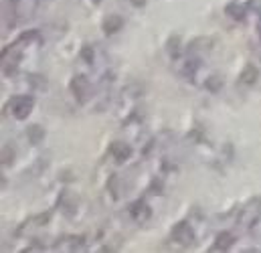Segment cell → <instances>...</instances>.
<instances>
[{"label":"cell","instance_id":"7","mask_svg":"<svg viewBox=\"0 0 261 253\" xmlns=\"http://www.w3.org/2000/svg\"><path fill=\"white\" fill-rule=\"evenodd\" d=\"M110 152H112V156L116 158V162H126L132 156L130 144H126V142H114L112 148H110Z\"/></svg>","mask_w":261,"mask_h":253},{"label":"cell","instance_id":"19","mask_svg":"<svg viewBox=\"0 0 261 253\" xmlns=\"http://www.w3.org/2000/svg\"><path fill=\"white\" fill-rule=\"evenodd\" d=\"M14 158V152H12V146H4L2 150V164H10Z\"/></svg>","mask_w":261,"mask_h":253},{"label":"cell","instance_id":"22","mask_svg":"<svg viewBox=\"0 0 261 253\" xmlns=\"http://www.w3.org/2000/svg\"><path fill=\"white\" fill-rule=\"evenodd\" d=\"M93 2H101V0H93Z\"/></svg>","mask_w":261,"mask_h":253},{"label":"cell","instance_id":"18","mask_svg":"<svg viewBox=\"0 0 261 253\" xmlns=\"http://www.w3.org/2000/svg\"><path fill=\"white\" fill-rule=\"evenodd\" d=\"M221 85H223L221 77H208V79H206V89H208V91H219Z\"/></svg>","mask_w":261,"mask_h":253},{"label":"cell","instance_id":"9","mask_svg":"<svg viewBox=\"0 0 261 253\" xmlns=\"http://www.w3.org/2000/svg\"><path fill=\"white\" fill-rule=\"evenodd\" d=\"M213 47V41L208 37H200V39H195L191 45H189V53L191 55H200V53H206L211 51Z\"/></svg>","mask_w":261,"mask_h":253},{"label":"cell","instance_id":"1","mask_svg":"<svg viewBox=\"0 0 261 253\" xmlns=\"http://www.w3.org/2000/svg\"><path fill=\"white\" fill-rule=\"evenodd\" d=\"M261 219V200L259 198H251L243 209H239V217H237V225L251 229L257 221Z\"/></svg>","mask_w":261,"mask_h":253},{"label":"cell","instance_id":"14","mask_svg":"<svg viewBox=\"0 0 261 253\" xmlns=\"http://www.w3.org/2000/svg\"><path fill=\"white\" fill-rule=\"evenodd\" d=\"M59 207L63 209V213H65V215L71 217V215L75 213V209H77V198H75V196H71V194H63V198H61Z\"/></svg>","mask_w":261,"mask_h":253},{"label":"cell","instance_id":"5","mask_svg":"<svg viewBox=\"0 0 261 253\" xmlns=\"http://www.w3.org/2000/svg\"><path fill=\"white\" fill-rule=\"evenodd\" d=\"M71 93L75 95V99H77L79 104H85V102L89 99V95H91V87H89L87 79L81 77V75L73 77V79H71Z\"/></svg>","mask_w":261,"mask_h":253},{"label":"cell","instance_id":"2","mask_svg":"<svg viewBox=\"0 0 261 253\" xmlns=\"http://www.w3.org/2000/svg\"><path fill=\"white\" fill-rule=\"evenodd\" d=\"M33 108H35V97H33V95L14 97V99H10L8 106H6V110L12 112V116H14L16 120H27V118L31 116Z\"/></svg>","mask_w":261,"mask_h":253},{"label":"cell","instance_id":"17","mask_svg":"<svg viewBox=\"0 0 261 253\" xmlns=\"http://www.w3.org/2000/svg\"><path fill=\"white\" fill-rule=\"evenodd\" d=\"M81 59H83L85 63L93 65V61H95V53H93V47L85 45V47L81 49Z\"/></svg>","mask_w":261,"mask_h":253},{"label":"cell","instance_id":"21","mask_svg":"<svg viewBox=\"0 0 261 253\" xmlns=\"http://www.w3.org/2000/svg\"><path fill=\"white\" fill-rule=\"evenodd\" d=\"M257 29H259V39H261V18H259V24H257Z\"/></svg>","mask_w":261,"mask_h":253},{"label":"cell","instance_id":"6","mask_svg":"<svg viewBox=\"0 0 261 253\" xmlns=\"http://www.w3.org/2000/svg\"><path fill=\"white\" fill-rule=\"evenodd\" d=\"M130 215L134 221L138 223H144L148 217H150V207L144 203V200H136L130 205Z\"/></svg>","mask_w":261,"mask_h":253},{"label":"cell","instance_id":"15","mask_svg":"<svg viewBox=\"0 0 261 253\" xmlns=\"http://www.w3.org/2000/svg\"><path fill=\"white\" fill-rule=\"evenodd\" d=\"M27 138H29L31 144H41L43 138H45V130L41 126H31L27 130Z\"/></svg>","mask_w":261,"mask_h":253},{"label":"cell","instance_id":"8","mask_svg":"<svg viewBox=\"0 0 261 253\" xmlns=\"http://www.w3.org/2000/svg\"><path fill=\"white\" fill-rule=\"evenodd\" d=\"M103 31H106V35H116L122 27H124V18L122 16H118V14H108L106 18H103Z\"/></svg>","mask_w":261,"mask_h":253},{"label":"cell","instance_id":"12","mask_svg":"<svg viewBox=\"0 0 261 253\" xmlns=\"http://www.w3.org/2000/svg\"><path fill=\"white\" fill-rule=\"evenodd\" d=\"M225 12H227L231 18H235V20H243L247 10H245V6H243L241 2H231V4H227Z\"/></svg>","mask_w":261,"mask_h":253},{"label":"cell","instance_id":"3","mask_svg":"<svg viewBox=\"0 0 261 253\" xmlns=\"http://www.w3.org/2000/svg\"><path fill=\"white\" fill-rule=\"evenodd\" d=\"M170 239H172L174 243H178V245H191V243L195 241V231H193V227H191L187 221H180V223H176V225L172 227Z\"/></svg>","mask_w":261,"mask_h":253},{"label":"cell","instance_id":"13","mask_svg":"<svg viewBox=\"0 0 261 253\" xmlns=\"http://www.w3.org/2000/svg\"><path fill=\"white\" fill-rule=\"evenodd\" d=\"M198 67H200V59H196V57L187 59V61L182 63V75H185L187 79H193L195 73L198 71Z\"/></svg>","mask_w":261,"mask_h":253},{"label":"cell","instance_id":"4","mask_svg":"<svg viewBox=\"0 0 261 253\" xmlns=\"http://www.w3.org/2000/svg\"><path fill=\"white\" fill-rule=\"evenodd\" d=\"M37 4H39V0H12V10H14V18H16V22L20 20H29L33 14H35V10H37Z\"/></svg>","mask_w":261,"mask_h":253},{"label":"cell","instance_id":"11","mask_svg":"<svg viewBox=\"0 0 261 253\" xmlns=\"http://www.w3.org/2000/svg\"><path fill=\"white\" fill-rule=\"evenodd\" d=\"M259 77V71H257V67L251 63H247V67L243 69V73H241V83L243 85H251V83H255V79Z\"/></svg>","mask_w":261,"mask_h":253},{"label":"cell","instance_id":"10","mask_svg":"<svg viewBox=\"0 0 261 253\" xmlns=\"http://www.w3.org/2000/svg\"><path fill=\"white\" fill-rule=\"evenodd\" d=\"M235 243V237L231 235V233H221L219 237H217V241H215V245L211 247L213 251H227V249H231V245Z\"/></svg>","mask_w":261,"mask_h":253},{"label":"cell","instance_id":"16","mask_svg":"<svg viewBox=\"0 0 261 253\" xmlns=\"http://www.w3.org/2000/svg\"><path fill=\"white\" fill-rule=\"evenodd\" d=\"M178 45H180V39H178V37H170V39H168L166 49H168V53H170L172 57H176V55L180 53V47H178Z\"/></svg>","mask_w":261,"mask_h":253},{"label":"cell","instance_id":"20","mask_svg":"<svg viewBox=\"0 0 261 253\" xmlns=\"http://www.w3.org/2000/svg\"><path fill=\"white\" fill-rule=\"evenodd\" d=\"M132 4H134V6H138V8H142V6H146V2H148V0H130Z\"/></svg>","mask_w":261,"mask_h":253}]
</instances>
